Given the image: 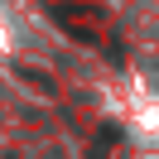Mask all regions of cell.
Returning <instances> with one entry per match:
<instances>
[{
    "label": "cell",
    "instance_id": "6da1fadb",
    "mask_svg": "<svg viewBox=\"0 0 159 159\" xmlns=\"http://www.w3.org/2000/svg\"><path fill=\"white\" fill-rule=\"evenodd\" d=\"M53 20H63L68 29H77V39H97V10H77V5H53Z\"/></svg>",
    "mask_w": 159,
    "mask_h": 159
}]
</instances>
